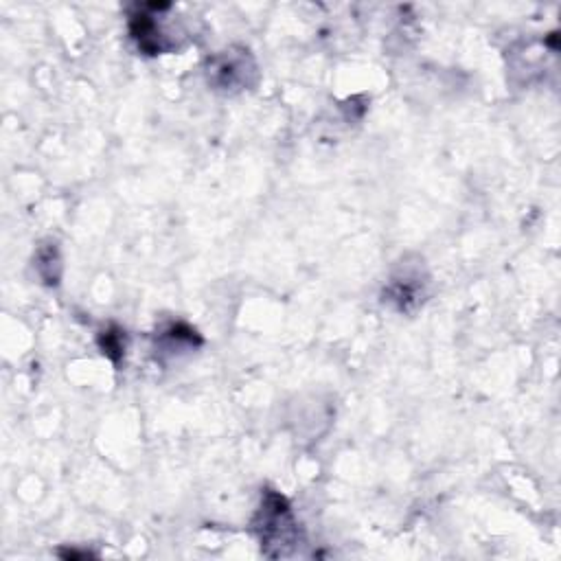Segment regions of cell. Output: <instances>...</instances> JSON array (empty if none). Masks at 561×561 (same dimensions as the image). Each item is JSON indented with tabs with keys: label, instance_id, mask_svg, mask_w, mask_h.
I'll use <instances>...</instances> for the list:
<instances>
[{
	"label": "cell",
	"instance_id": "1",
	"mask_svg": "<svg viewBox=\"0 0 561 561\" xmlns=\"http://www.w3.org/2000/svg\"><path fill=\"white\" fill-rule=\"evenodd\" d=\"M253 529L259 537L263 553L268 557L288 555L296 540H299V526H296L288 500L272 489L263 491Z\"/></svg>",
	"mask_w": 561,
	"mask_h": 561
},
{
	"label": "cell",
	"instance_id": "2",
	"mask_svg": "<svg viewBox=\"0 0 561 561\" xmlns=\"http://www.w3.org/2000/svg\"><path fill=\"white\" fill-rule=\"evenodd\" d=\"M206 79L215 90L237 93L257 82V64L248 49H226L206 62Z\"/></svg>",
	"mask_w": 561,
	"mask_h": 561
},
{
	"label": "cell",
	"instance_id": "5",
	"mask_svg": "<svg viewBox=\"0 0 561 561\" xmlns=\"http://www.w3.org/2000/svg\"><path fill=\"white\" fill-rule=\"evenodd\" d=\"M160 347L167 353H180V351H193L202 345V338L198 336L196 329H191L189 325H171L167 327L163 334L158 338Z\"/></svg>",
	"mask_w": 561,
	"mask_h": 561
},
{
	"label": "cell",
	"instance_id": "4",
	"mask_svg": "<svg viewBox=\"0 0 561 561\" xmlns=\"http://www.w3.org/2000/svg\"><path fill=\"white\" fill-rule=\"evenodd\" d=\"M423 285L426 281H421V274L417 270L406 268L404 274L393 277L388 288L384 290V301L393 303L399 312H412L419 303H423Z\"/></svg>",
	"mask_w": 561,
	"mask_h": 561
},
{
	"label": "cell",
	"instance_id": "6",
	"mask_svg": "<svg viewBox=\"0 0 561 561\" xmlns=\"http://www.w3.org/2000/svg\"><path fill=\"white\" fill-rule=\"evenodd\" d=\"M36 268H38V274L42 277V281L47 283V285H57V283H60L62 259H60V250H57L55 244L42 246L38 250Z\"/></svg>",
	"mask_w": 561,
	"mask_h": 561
},
{
	"label": "cell",
	"instance_id": "3",
	"mask_svg": "<svg viewBox=\"0 0 561 561\" xmlns=\"http://www.w3.org/2000/svg\"><path fill=\"white\" fill-rule=\"evenodd\" d=\"M130 33L134 42L139 44V49L147 55L165 53L174 47V44L169 42V36L163 33L158 16L152 14V5L139 7V11H134L130 16Z\"/></svg>",
	"mask_w": 561,
	"mask_h": 561
},
{
	"label": "cell",
	"instance_id": "7",
	"mask_svg": "<svg viewBox=\"0 0 561 561\" xmlns=\"http://www.w3.org/2000/svg\"><path fill=\"white\" fill-rule=\"evenodd\" d=\"M99 347L103 351V356H108L114 364H119V360L125 353V342H123L121 329L112 327L108 331H103V334L99 336Z\"/></svg>",
	"mask_w": 561,
	"mask_h": 561
}]
</instances>
